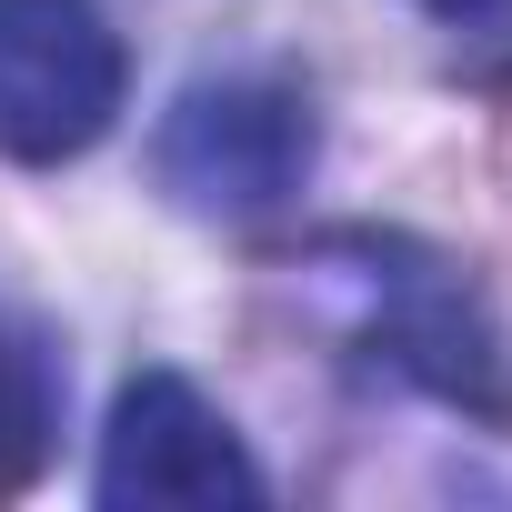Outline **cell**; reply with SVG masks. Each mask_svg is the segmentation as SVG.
Returning <instances> with one entry per match:
<instances>
[{
    "mask_svg": "<svg viewBox=\"0 0 512 512\" xmlns=\"http://www.w3.org/2000/svg\"><path fill=\"white\" fill-rule=\"evenodd\" d=\"M91 502L101 512H251V502H272V482H262V462L241 452L231 412L201 382L131 372L111 422H101Z\"/></svg>",
    "mask_w": 512,
    "mask_h": 512,
    "instance_id": "obj_3",
    "label": "cell"
},
{
    "mask_svg": "<svg viewBox=\"0 0 512 512\" xmlns=\"http://www.w3.org/2000/svg\"><path fill=\"white\" fill-rule=\"evenodd\" d=\"M312 161H322V111L282 71H211L151 131L161 201L191 221H231V231L292 211L312 191Z\"/></svg>",
    "mask_w": 512,
    "mask_h": 512,
    "instance_id": "obj_1",
    "label": "cell"
},
{
    "mask_svg": "<svg viewBox=\"0 0 512 512\" xmlns=\"http://www.w3.org/2000/svg\"><path fill=\"white\" fill-rule=\"evenodd\" d=\"M362 352L382 372H402L412 392H432L442 412L512 422V342L452 262H412V272L372 262L362 272Z\"/></svg>",
    "mask_w": 512,
    "mask_h": 512,
    "instance_id": "obj_4",
    "label": "cell"
},
{
    "mask_svg": "<svg viewBox=\"0 0 512 512\" xmlns=\"http://www.w3.org/2000/svg\"><path fill=\"white\" fill-rule=\"evenodd\" d=\"M51 442H61V362L41 322L0 292V502L51 472Z\"/></svg>",
    "mask_w": 512,
    "mask_h": 512,
    "instance_id": "obj_5",
    "label": "cell"
},
{
    "mask_svg": "<svg viewBox=\"0 0 512 512\" xmlns=\"http://www.w3.org/2000/svg\"><path fill=\"white\" fill-rule=\"evenodd\" d=\"M422 21H442V31H482V21H502L512 0H412Z\"/></svg>",
    "mask_w": 512,
    "mask_h": 512,
    "instance_id": "obj_6",
    "label": "cell"
},
{
    "mask_svg": "<svg viewBox=\"0 0 512 512\" xmlns=\"http://www.w3.org/2000/svg\"><path fill=\"white\" fill-rule=\"evenodd\" d=\"M131 101V51L101 0H0V161H81Z\"/></svg>",
    "mask_w": 512,
    "mask_h": 512,
    "instance_id": "obj_2",
    "label": "cell"
}]
</instances>
